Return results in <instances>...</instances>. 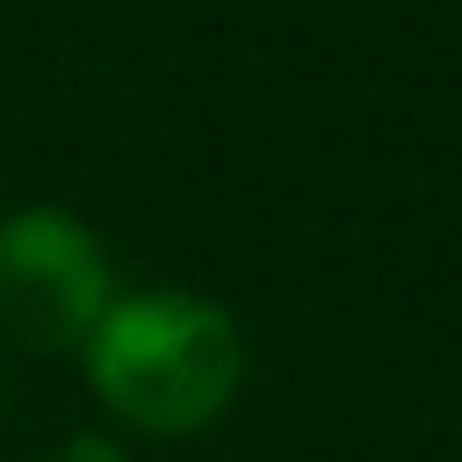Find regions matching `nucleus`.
<instances>
[{"instance_id":"obj_1","label":"nucleus","mask_w":462,"mask_h":462,"mask_svg":"<svg viewBox=\"0 0 462 462\" xmlns=\"http://www.w3.org/2000/svg\"><path fill=\"white\" fill-rule=\"evenodd\" d=\"M79 375L123 433L180 440L217 426L245 390V332L217 296L130 289L79 339Z\"/></svg>"},{"instance_id":"obj_4","label":"nucleus","mask_w":462,"mask_h":462,"mask_svg":"<svg viewBox=\"0 0 462 462\" xmlns=\"http://www.w3.org/2000/svg\"><path fill=\"white\" fill-rule=\"evenodd\" d=\"M7 404H14V375H7V346H0V426H7Z\"/></svg>"},{"instance_id":"obj_2","label":"nucleus","mask_w":462,"mask_h":462,"mask_svg":"<svg viewBox=\"0 0 462 462\" xmlns=\"http://www.w3.org/2000/svg\"><path fill=\"white\" fill-rule=\"evenodd\" d=\"M116 303V267L79 209L22 202L0 217V346L51 361L79 354L94 318Z\"/></svg>"},{"instance_id":"obj_3","label":"nucleus","mask_w":462,"mask_h":462,"mask_svg":"<svg viewBox=\"0 0 462 462\" xmlns=\"http://www.w3.org/2000/svg\"><path fill=\"white\" fill-rule=\"evenodd\" d=\"M36 462H130V448H123L116 433H94V426H79V433H65L58 448H43Z\"/></svg>"}]
</instances>
